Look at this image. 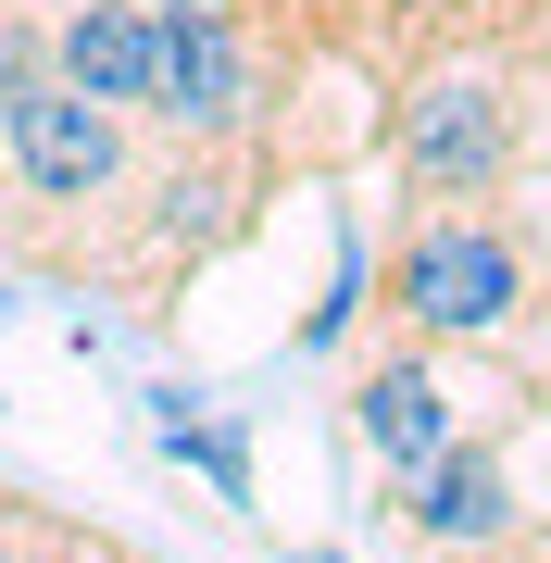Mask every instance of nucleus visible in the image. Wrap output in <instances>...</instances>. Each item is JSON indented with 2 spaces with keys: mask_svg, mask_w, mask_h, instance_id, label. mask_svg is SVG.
Wrapping results in <instances>:
<instances>
[{
  "mask_svg": "<svg viewBox=\"0 0 551 563\" xmlns=\"http://www.w3.org/2000/svg\"><path fill=\"white\" fill-rule=\"evenodd\" d=\"M376 313L414 351H489L527 325V239L502 213H401L376 263Z\"/></svg>",
  "mask_w": 551,
  "mask_h": 563,
  "instance_id": "f257e3e1",
  "label": "nucleus"
},
{
  "mask_svg": "<svg viewBox=\"0 0 551 563\" xmlns=\"http://www.w3.org/2000/svg\"><path fill=\"white\" fill-rule=\"evenodd\" d=\"M527 163V101H514L502 63H427V76L388 101V176L414 213H489Z\"/></svg>",
  "mask_w": 551,
  "mask_h": 563,
  "instance_id": "f03ea898",
  "label": "nucleus"
},
{
  "mask_svg": "<svg viewBox=\"0 0 551 563\" xmlns=\"http://www.w3.org/2000/svg\"><path fill=\"white\" fill-rule=\"evenodd\" d=\"M0 163H13V188H25L38 213H113L125 176H139V125L38 76L13 113H0Z\"/></svg>",
  "mask_w": 551,
  "mask_h": 563,
  "instance_id": "7ed1b4c3",
  "label": "nucleus"
},
{
  "mask_svg": "<svg viewBox=\"0 0 551 563\" xmlns=\"http://www.w3.org/2000/svg\"><path fill=\"white\" fill-rule=\"evenodd\" d=\"M176 151H239L264 125V63H251L239 13H164V63H151V113Z\"/></svg>",
  "mask_w": 551,
  "mask_h": 563,
  "instance_id": "20e7f679",
  "label": "nucleus"
},
{
  "mask_svg": "<svg viewBox=\"0 0 551 563\" xmlns=\"http://www.w3.org/2000/svg\"><path fill=\"white\" fill-rule=\"evenodd\" d=\"M351 439H364L376 451V476L388 488H401V476H427V463L451 451V439H464V413H451V376H439V351H364V363H351Z\"/></svg>",
  "mask_w": 551,
  "mask_h": 563,
  "instance_id": "39448f33",
  "label": "nucleus"
},
{
  "mask_svg": "<svg viewBox=\"0 0 551 563\" xmlns=\"http://www.w3.org/2000/svg\"><path fill=\"white\" fill-rule=\"evenodd\" d=\"M151 63H164V13L151 0H63L51 13V88H76V101L139 125L151 113Z\"/></svg>",
  "mask_w": 551,
  "mask_h": 563,
  "instance_id": "423d86ee",
  "label": "nucleus"
},
{
  "mask_svg": "<svg viewBox=\"0 0 551 563\" xmlns=\"http://www.w3.org/2000/svg\"><path fill=\"white\" fill-rule=\"evenodd\" d=\"M401 539L414 551H489V539H514V463L476 439H451L427 476H401Z\"/></svg>",
  "mask_w": 551,
  "mask_h": 563,
  "instance_id": "0eeeda50",
  "label": "nucleus"
},
{
  "mask_svg": "<svg viewBox=\"0 0 551 563\" xmlns=\"http://www.w3.org/2000/svg\"><path fill=\"white\" fill-rule=\"evenodd\" d=\"M151 426H164V451H176V463H201V476H213V501H239V514H251V439H239V426H213L188 388H164V401H151Z\"/></svg>",
  "mask_w": 551,
  "mask_h": 563,
  "instance_id": "6e6552de",
  "label": "nucleus"
},
{
  "mask_svg": "<svg viewBox=\"0 0 551 563\" xmlns=\"http://www.w3.org/2000/svg\"><path fill=\"white\" fill-rule=\"evenodd\" d=\"M364 313H376V263H364V239L339 225V276H327V301L288 325V351H301V363H327V351H351V325H364Z\"/></svg>",
  "mask_w": 551,
  "mask_h": 563,
  "instance_id": "1a4fd4ad",
  "label": "nucleus"
},
{
  "mask_svg": "<svg viewBox=\"0 0 551 563\" xmlns=\"http://www.w3.org/2000/svg\"><path fill=\"white\" fill-rule=\"evenodd\" d=\"M51 76V13H0V113Z\"/></svg>",
  "mask_w": 551,
  "mask_h": 563,
  "instance_id": "9d476101",
  "label": "nucleus"
},
{
  "mask_svg": "<svg viewBox=\"0 0 551 563\" xmlns=\"http://www.w3.org/2000/svg\"><path fill=\"white\" fill-rule=\"evenodd\" d=\"M151 13H251V0H151Z\"/></svg>",
  "mask_w": 551,
  "mask_h": 563,
  "instance_id": "9b49d317",
  "label": "nucleus"
},
{
  "mask_svg": "<svg viewBox=\"0 0 551 563\" xmlns=\"http://www.w3.org/2000/svg\"><path fill=\"white\" fill-rule=\"evenodd\" d=\"M25 563H76V551H25Z\"/></svg>",
  "mask_w": 551,
  "mask_h": 563,
  "instance_id": "f8f14e48",
  "label": "nucleus"
},
{
  "mask_svg": "<svg viewBox=\"0 0 551 563\" xmlns=\"http://www.w3.org/2000/svg\"><path fill=\"white\" fill-rule=\"evenodd\" d=\"M0 325H13V288H0Z\"/></svg>",
  "mask_w": 551,
  "mask_h": 563,
  "instance_id": "ddd939ff",
  "label": "nucleus"
}]
</instances>
